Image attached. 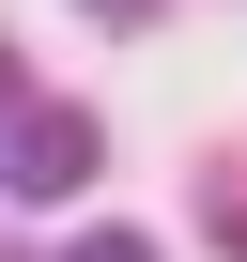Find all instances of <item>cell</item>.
<instances>
[{
    "mask_svg": "<svg viewBox=\"0 0 247 262\" xmlns=\"http://www.w3.org/2000/svg\"><path fill=\"white\" fill-rule=\"evenodd\" d=\"M77 262H155V231H93V247H77Z\"/></svg>",
    "mask_w": 247,
    "mask_h": 262,
    "instance_id": "7a4b0ae2",
    "label": "cell"
},
{
    "mask_svg": "<svg viewBox=\"0 0 247 262\" xmlns=\"http://www.w3.org/2000/svg\"><path fill=\"white\" fill-rule=\"evenodd\" d=\"M93 155H108V123H93V108H62V93H47V108H31V93L0 108V201H77Z\"/></svg>",
    "mask_w": 247,
    "mask_h": 262,
    "instance_id": "6da1fadb",
    "label": "cell"
},
{
    "mask_svg": "<svg viewBox=\"0 0 247 262\" xmlns=\"http://www.w3.org/2000/svg\"><path fill=\"white\" fill-rule=\"evenodd\" d=\"M16 93H31V77H16V47H0V108H16Z\"/></svg>",
    "mask_w": 247,
    "mask_h": 262,
    "instance_id": "277c9868",
    "label": "cell"
},
{
    "mask_svg": "<svg viewBox=\"0 0 247 262\" xmlns=\"http://www.w3.org/2000/svg\"><path fill=\"white\" fill-rule=\"evenodd\" d=\"M93 16H108V31H139V16H155V0H93Z\"/></svg>",
    "mask_w": 247,
    "mask_h": 262,
    "instance_id": "3957f363",
    "label": "cell"
}]
</instances>
